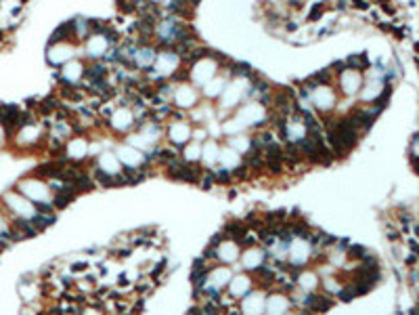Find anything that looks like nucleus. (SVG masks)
Wrapping results in <instances>:
<instances>
[{"mask_svg": "<svg viewBox=\"0 0 419 315\" xmlns=\"http://www.w3.org/2000/svg\"><path fill=\"white\" fill-rule=\"evenodd\" d=\"M178 67V55L174 53H161L159 57L153 59V69H155V76H168Z\"/></svg>", "mask_w": 419, "mask_h": 315, "instance_id": "obj_1", "label": "nucleus"}, {"mask_svg": "<svg viewBox=\"0 0 419 315\" xmlns=\"http://www.w3.org/2000/svg\"><path fill=\"white\" fill-rule=\"evenodd\" d=\"M214 72H216V63L212 59H203L199 63H195L193 67V82L197 84H208L210 80L214 78Z\"/></svg>", "mask_w": 419, "mask_h": 315, "instance_id": "obj_2", "label": "nucleus"}, {"mask_svg": "<svg viewBox=\"0 0 419 315\" xmlns=\"http://www.w3.org/2000/svg\"><path fill=\"white\" fill-rule=\"evenodd\" d=\"M310 99H312V103L319 107V109H329V107L333 105V101H335V95L331 93L329 86L321 84V86H312V95H310Z\"/></svg>", "mask_w": 419, "mask_h": 315, "instance_id": "obj_3", "label": "nucleus"}, {"mask_svg": "<svg viewBox=\"0 0 419 315\" xmlns=\"http://www.w3.org/2000/svg\"><path fill=\"white\" fill-rule=\"evenodd\" d=\"M340 84H342L346 95H352V93H356V90L361 88L363 78H361V74L356 72V69H344L342 76H340Z\"/></svg>", "mask_w": 419, "mask_h": 315, "instance_id": "obj_4", "label": "nucleus"}, {"mask_svg": "<svg viewBox=\"0 0 419 315\" xmlns=\"http://www.w3.org/2000/svg\"><path fill=\"white\" fill-rule=\"evenodd\" d=\"M107 48H109V40L105 36H101V34H95L86 42V53L90 57H101L103 53H107Z\"/></svg>", "mask_w": 419, "mask_h": 315, "instance_id": "obj_5", "label": "nucleus"}, {"mask_svg": "<svg viewBox=\"0 0 419 315\" xmlns=\"http://www.w3.org/2000/svg\"><path fill=\"white\" fill-rule=\"evenodd\" d=\"M74 53L76 50L67 44H53V48L48 50V59L53 61V63H65V61L74 57Z\"/></svg>", "mask_w": 419, "mask_h": 315, "instance_id": "obj_6", "label": "nucleus"}, {"mask_svg": "<svg viewBox=\"0 0 419 315\" xmlns=\"http://www.w3.org/2000/svg\"><path fill=\"white\" fill-rule=\"evenodd\" d=\"M82 74H84V67H82L80 61H67L65 67H63V78L67 80V82H78V80L82 78Z\"/></svg>", "mask_w": 419, "mask_h": 315, "instance_id": "obj_7", "label": "nucleus"}, {"mask_svg": "<svg viewBox=\"0 0 419 315\" xmlns=\"http://www.w3.org/2000/svg\"><path fill=\"white\" fill-rule=\"evenodd\" d=\"M195 101H197V95L191 86H178L176 88V103L180 107H189V105L195 103Z\"/></svg>", "mask_w": 419, "mask_h": 315, "instance_id": "obj_8", "label": "nucleus"}, {"mask_svg": "<svg viewBox=\"0 0 419 315\" xmlns=\"http://www.w3.org/2000/svg\"><path fill=\"white\" fill-rule=\"evenodd\" d=\"M308 255H310V246H308V244L298 242L291 248V263H293V265H300V263L304 265V261L308 259Z\"/></svg>", "mask_w": 419, "mask_h": 315, "instance_id": "obj_9", "label": "nucleus"}, {"mask_svg": "<svg viewBox=\"0 0 419 315\" xmlns=\"http://www.w3.org/2000/svg\"><path fill=\"white\" fill-rule=\"evenodd\" d=\"M237 244H233V242H227V244H222V246L216 250V259L224 261V263H229L233 261L235 257H237Z\"/></svg>", "mask_w": 419, "mask_h": 315, "instance_id": "obj_10", "label": "nucleus"}, {"mask_svg": "<svg viewBox=\"0 0 419 315\" xmlns=\"http://www.w3.org/2000/svg\"><path fill=\"white\" fill-rule=\"evenodd\" d=\"M120 156L126 160V166H128V168H140V166H145V160H142V156L137 154V151L132 154L130 149L124 147V149H120Z\"/></svg>", "mask_w": 419, "mask_h": 315, "instance_id": "obj_11", "label": "nucleus"}, {"mask_svg": "<svg viewBox=\"0 0 419 315\" xmlns=\"http://www.w3.org/2000/svg\"><path fill=\"white\" fill-rule=\"evenodd\" d=\"M243 263H245V267H248V269H258L262 263H264V257H262L260 250L254 248V250H250V252H245Z\"/></svg>", "mask_w": 419, "mask_h": 315, "instance_id": "obj_12", "label": "nucleus"}, {"mask_svg": "<svg viewBox=\"0 0 419 315\" xmlns=\"http://www.w3.org/2000/svg\"><path fill=\"white\" fill-rule=\"evenodd\" d=\"M191 137V130L187 124H174L170 130V139L176 141V143H185V141Z\"/></svg>", "mask_w": 419, "mask_h": 315, "instance_id": "obj_13", "label": "nucleus"}, {"mask_svg": "<svg viewBox=\"0 0 419 315\" xmlns=\"http://www.w3.org/2000/svg\"><path fill=\"white\" fill-rule=\"evenodd\" d=\"M157 34L163 38V40H174L178 34H180V29L172 23V21H163L159 27H157Z\"/></svg>", "mask_w": 419, "mask_h": 315, "instance_id": "obj_14", "label": "nucleus"}, {"mask_svg": "<svg viewBox=\"0 0 419 315\" xmlns=\"http://www.w3.org/2000/svg\"><path fill=\"white\" fill-rule=\"evenodd\" d=\"M264 307V299L262 294H250V299L243 303V311H254V313H260Z\"/></svg>", "mask_w": 419, "mask_h": 315, "instance_id": "obj_15", "label": "nucleus"}, {"mask_svg": "<svg viewBox=\"0 0 419 315\" xmlns=\"http://www.w3.org/2000/svg\"><path fill=\"white\" fill-rule=\"evenodd\" d=\"M250 288V280L245 278V276H237L233 282H231V292L233 294H237V297H241V294Z\"/></svg>", "mask_w": 419, "mask_h": 315, "instance_id": "obj_16", "label": "nucleus"}, {"mask_svg": "<svg viewBox=\"0 0 419 315\" xmlns=\"http://www.w3.org/2000/svg\"><path fill=\"white\" fill-rule=\"evenodd\" d=\"M155 55H153L151 48H140V50H135V61L139 65H151Z\"/></svg>", "mask_w": 419, "mask_h": 315, "instance_id": "obj_17", "label": "nucleus"}, {"mask_svg": "<svg viewBox=\"0 0 419 315\" xmlns=\"http://www.w3.org/2000/svg\"><path fill=\"white\" fill-rule=\"evenodd\" d=\"M267 309H269L271 313L285 311V309H287V301H285L283 297H273V299L269 301V305H267Z\"/></svg>", "mask_w": 419, "mask_h": 315, "instance_id": "obj_18", "label": "nucleus"}, {"mask_svg": "<svg viewBox=\"0 0 419 315\" xmlns=\"http://www.w3.org/2000/svg\"><path fill=\"white\" fill-rule=\"evenodd\" d=\"M224 88V80H218V78H212L210 82L206 84V95L208 97H216L220 90Z\"/></svg>", "mask_w": 419, "mask_h": 315, "instance_id": "obj_19", "label": "nucleus"}, {"mask_svg": "<svg viewBox=\"0 0 419 315\" xmlns=\"http://www.w3.org/2000/svg\"><path fill=\"white\" fill-rule=\"evenodd\" d=\"M128 124H130V114L128 111H118V114L114 116V126H118L120 130H126L128 128Z\"/></svg>", "mask_w": 419, "mask_h": 315, "instance_id": "obj_20", "label": "nucleus"}, {"mask_svg": "<svg viewBox=\"0 0 419 315\" xmlns=\"http://www.w3.org/2000/svg\"><path fill=\"white\" fill-rule=\"evenodd\" d=\"M99 162H101L99 166H101L103 172H118V168H120L118 164H114V156H111V154H105Z\"/></svg>", "mask_w": 419, "mask_h": 315, "instance_id": "obj_21", "label": "nucleus"}, {"mask_svg": "<svg viewBox=\"0 0 419 315\" xmlns=\"http://www.w3.org/2000/svg\"><path fill=\"white\" fill-rule=\"evenodd\" d=\"M86 154V143H82V141H74V143L69 145V156L74 158H80Z\"/></svg>", "mask_w": 419, "mask_h": 315, "instance_id": "obj_22", "label": "nucleus"}, {"mask_svg": "<svg viewBox=\"0 0 419 315\" xmlns=\"http://www.w3.org/2000/svg\"><path fill=\"white\" fill-rule=\"evenodd\" d=\"M216 154H218V147L214 145V143H208V145H206V149H203V156H206L208 164H212L214 158H216Z\"/></svg>", "mask_w": 419, "mask_h": 315, "instance_id": "obj_23", "label": "nucleus"}, {"mask_svg": "<svg viewBox=\"0 0 419 315\" xmlns=\"http://www.w3.org/2000/svg\"><path fill=\"white\" fill-rule=\"evenodd\" d=\"M300 286H304V288H314V286H316V278L312 276V273H306V276L300 280Z\"/></svg>", "mask_w": 419, "mask_h": 315, "instance_id": "obj_24", "label": "nucleus"}, {"mask_svg": "<svg viewBox=\"0 0 419 315\" xmlns=\"http://www.w3.org/2000/svg\"><path fill=\"white\" fill-rule=\"evenodd\" d=\"M185 156H187L189 160H195L197 156H201V149H199L197 145H191V147L187 149V154H185Z\"/></svg>", "mask_w": 419, "mask_h": 315, "instance_id": "obj_25", "label": "nucleus"}, {"mask_svg": "<svg viewBox=\"0 0 419 315\" xmlns=\"http://www.w3.org/2000/svg\"><path fill=\"white\" fill-rule=\"evenodd\" d=\"M250 141L248 139H237V141H233V147H237V149H245L248 147Z\"/></svg>", "mask_w": 419, "mask_h": 315, "instance_id": "obj_26", "label": "nucleus"}, {"mask_svg": "<svg viewBox=\"0 0 419 315\" xmlns=\"http://www.w3.org/2000/svg\"><path fill=\"white\" fill-rule=\"evenodd\" d=\"M153 2H168V0H153Z\"/></svg>", "mask_w": 419, "mask_h": 315, "instance_id": "obj_27", "label": "nucleus"}]
</instances>
